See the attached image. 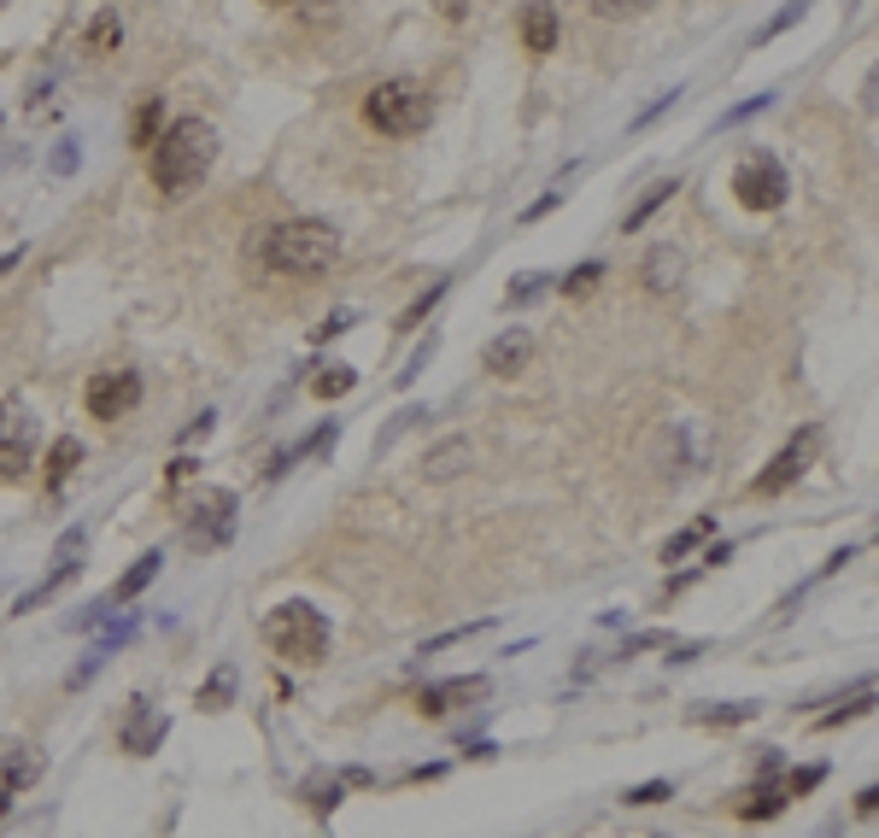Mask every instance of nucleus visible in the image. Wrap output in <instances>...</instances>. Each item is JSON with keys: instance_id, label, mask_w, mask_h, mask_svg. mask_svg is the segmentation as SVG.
Segmentation results:
<instances>
[{"instance_id": "nucleus-1", "label": "nucleus", "mask_w": 879, "mask_h": 838, "mask_svg": "<svg viewBox=\"0 0 879 838\" xmlns=\"http://www.w3.org/2000/svg\"><path fill=\"white\" fill-rule=\"evenodd\" d=\"M258 264L270 276H294V282H311V276H329L340 264V235L317 217H294V223H276V229H258Z\"/></svg>"}, {"instance_id": "nucleus-2", "label": "nucleus", "mask_w": 879, "mask_h": 838, "mask_svg": "<svg viewBox=\"0 0 879 838\" xmlns=\"http://www.w3.org/2000/svg\"><path fill=\"white\" fill-rule=\"evenodd\" d=\"M217 165V130L206 117H176V124L153 141V188L159 194H188L212 176Z\"/></svg>"}, {"instance_id": "nucleus-3", "label": "nucleus", "mask_w": 879, "mask_h": 838, "mask_svg": "<svg viewBox=\"0 0 879 838\" xmlns=\"http://www.w3.org/2000/svg\"><path fill=\"white\" fill-rule=\"evenodd\" d=\"M264 645L288 663H323V651H329V622H323V610H311L305 599L276 604L270 616H264Z\"/></svg>"}, {"instance_id": "nucleus-4", "label": "nucleus", "mask_w": 879, "mask_h": 838, "mask_svg": "<svg viewBox=\"0 0 879 838\" xmlns=\"http://www.w3.org/2000/svg\"><path fill=\"white\" fill-rule=\"evenodd\" d=\"M364 117H370V130H381V135H422L428 117H435V100H428V89L411 83V76H393V83L370 89Z\"/></svg>"}, {"instance_id": "nucleus-5", "label": "nucleus", "mask_w": 879, "mask_h": 838, "mask_svg": "<svg viewBox=\"0 0 879 838\" xmlns=\"http://www.w3.org/2000/svg\"><path fill=\"white\" fill-rule=\"evenodd\" d=\"M235 510H241V499L229 487H200V499L188 504V522H182V540L194 551H217L235 534Z\"/></svg>"}, {"instance_id": "nucleus-6", "label": "nucleus", "mask_w": 879, "mask_h": 838, "mask_svg": "<svg viewBox=\"0 0 879 838\" xmlns=\"http://www.w3.org/2000/svg\"><path fill=\"white\" fill-rule=\"evenodd\" d=\"M733 194H739L745 212H780L786 194H791V182H786V171H780V159L750 153L745 165L733 171Z\"/></svg>"}, {"instance_id": "nucleus-7", "label": "nucleus", "mask_w": 879, "mask_h": 838, "mask_svg": "<svg viewBox=\"0 0 879 838\" xmlns=\"http://www.w3.org/2000/svg\"><path fill=\"white\" fill-rule=\"evenodd\" d=\"M35 463V417L24 399H0V476L18 481Z\"/></svg>"}, {"instance_id": "nucleus-8", "label": "nucleus", "mask_w": 879, "mask_h": 838, "mask_svg": "<svg viewBox=\"0 0 879 838\" xmlns=\"http://www.w3.org/2000/svg\"><path fill=\"white\" fill-rule=\"evenodd\" d=\"M83 545H89V534H83V528H65V540L53 545V569H48V575L35 581L30 592H24V599H12V616H30V610H42V604L53 599L59 586L83 575Z\"/></svg>"}, {"instance_id": "nucleus-9", "label": "nucleus", "mask_w": 879, "mask_h": 838, "mask_svg": "<svg viewBox=\"0 0 879 838\" xmlns=\"http://www.w3.org/2000/svg\"><path fill=\"white\" fill-rule=\"evenodd\" d=\"M809 463H815V428H797V435L780 446V452H774V463L750 481V493H756V499H780L786 487L804 481V469H809Z\"/></svg>"}, {"instance_id": "nucleus-10", "label": "nucleus", "mask_w": 879, "mask_h": 838, "mask_svg": "<svg viewBox=\"0 0 879 838\" xmlns=\"http://www.w3.org/2000/svg\"><path fill=\"white\" fill-rule=\"evenodd\" d=\"M709 463V440L698 422H668L663 428V476L668 481H692Z\"/></svg>"}, {"instance_id": "nucleus-11", "label": "nucleus", "mask_w": 879, "mask_h": 838, "mask_svg": "<svg viewBox=\"0 0 879 838\" xmlns=\"http://www.w3.org/2000/svg\"><path fill=\"white\" fill-rule=\"evenodd\" d=\"M141 405V376L135 370H112V376H94L89 381V411L100 422H117Z\"/></svg>"}, {"instance_id": "nucleus-12", "label": "nucleus", "mask_w": 879, "mask_h": 838, "mask_svg": "<svg viewBox=\"0 0 879 838\" xmlns=\"http://www.w3.org/2000/svg\"><path fill=\"white\" fill-rule=\"evenodd\" d=\"M487 698V674H458V681H435L417 698V709L428 715V722H446V715H458V709H469V704H481Z\"/></svg>"}, {"instance_id": "nucleus-13", "label": "nucleus", "mask_w": 879, "mask_h": 838, "mask_svg": "<svg viewBox=\"0 0 879 838\" xmlns=\"http://www.w3.org/2000/svg\"><path fill=\"white\" fill-rule=\"evenodd\" d=\"M165 733H171L165 715H159L147 698H130V715H124V727H117V745H124L130 756H153L159 745H165Z\"/></svg>"}, {"instance_id": "nucleus-14", "label": "nucleus", "mask_w": 879, "mask_h": 838, "mask_svg": "<svg viewBox=\"0 0 879 838\" xmlns=\"http://www.w3.org/2000/svg\"><path fill=\"white\" fill-rule=\"evenodd\" d=\"M528 358H534V335L528 329H504V335H493L481 346V370L487 376H522Z\"/></svg>"}, {"instance_id": "nucleus-15", "label": "nucleus", "mask_w": 879, "mask_h": 838, "mask_svg": "<svg viewBox=\"0 0 879 838\" xmlns=\"http://www.w3.org/2000/svg\"><path fill=\"white\" fill-rule=\"evenodd\" d=\"M35 774H42V750H35V745H12L7 756H0V815H7L12 791L35 786Z\"/></svg>"}, {"instance_id": "nucleus-16", "label": "nucleus", "mask_w": 879, "mask_h": 838, "mask_svg": "<svg viewBox=\"0 0 879 838\" xmlns=\"http://www.w3.org/2000/svg\"><path fill=\"white\" fill-rule=\"evenodd\" d=\"M640 276H645L651 294H674V288H681V276H686V253L681 247H651Z\"/></svg>"}, {"instance_id": "nucleus-17", "label": "nucleus", "mask_w": 879, "mask_h": 838, "mask_svg": "<svg viewBox=\"0 0 879 838\" xmlns=\"http://www.w3.org/2000/svg\"><path fill=\"white\" fill-rule=\"evenodd\" d=\"M159 569H165V558H159V551H147V558H135V563L124 569V575H117V586L106 592V604H112V610H117V604H135L141 592H147V586L159 581Z\"/></svg>"}, {"instance_id": "nucleus-18", "label": "nucleus", "mask_w": 879, "mask_h": 838, "mask_svg": "<svg viewBox=\"0 0 879 838\" xmlns=\"http://www.w3.org/2000/svg\"><path fill=\"white\" fill-rule=\"evenodd\" d=\"M522 48L540 53V59L558 48V12H551V0H528V12H522Z\"/></svg>"}, {"instance_id": "nucleus-19", "label": "nucleus", "mask_w": 879, "mask_h": 838, "mask_svg": "<svg viewBox=\"0 0 879 838\" xmlns=\"http://www.w3.org/2000/svg\"><path fill=\"white\" fill-rule=\"evenodd\" d=\"M469 463H476V446L458 435V440H440L435 452L422 458V476H428V481H452V476H463Z\"/></svg>"}, {"instance_id": "nucleus-20", "label": "nucleus", "mask_w": 879, "mask_h": 838, "mask_svg": "<svg viewBox=\"0 0 879 838\" xmlns=\"http://www.w3.org/2000/svg\"><path fill=\"white\" fill-rule=\"evenodd\" d=\"M364 780H370L364 768H352V774H311V780H305V797H311L317 815H329L340 797H346V786H364Z\"/></svg>"}, {"instance_id": "nucleus-21", "label": "nucleus", "mask_w": 879, "mask_h": 838, "mask_svg": "<svg viewBox=\"0 0 879 838\" xmlns=\"http://www.w3.org/2000/svg\"><path fill=\"white\" fill-rule=\"evenodd\" d=\"M76 463H83V440H76V435H59V446L48 452V487H53V493L76 476Z\"/></svg>"}, {"instance_id": "nucleus-22", "label": "nucleus", "mask_w": 879, "mask_h": 838, "mask_svg": "<svg viewBox=\"0 0 879 838\" xmlns=\"http://www.w3.org/2000/svg\"><path fill=\"white\" fill-rule=\"evenodd\" d=\"M674 194H681V182H674V176H668V182H651V194H645V200H640V206H633L627 217H622V229H627V235H633V229H645V223L657 217V212L668 206Z\"/></svg>"}, {"instance_id": "nucleus-23", "label": "nucleus", "mask_w": 879, "mask_h": 838, "mask_svg": "<svg viewBox=\"0 0 879 838\" xmlns=\"http://www.w3.org/2000/svg\"><path fill=\"white\" fill-rule=\"evenodd\" d=\"M786 804H791V797H786V786L763 780V786L750 791V804H739V815H745V821H774V815H780Z\"/></svg>"}, {"instance_id": "nucleus-24", "label": "nucleus", "mask_w": 879, "mask_h": 838, "mask_svg": "<svg viewBox=\"0 0 879 838\" xmlns=\"http://www.w3.org/2000/svg\"><path fill=\"white\" fill-rule=\"evenodd\" d=\"M235 681H241V674H235V663H217V668H212V681L200 686V709H229V698H235Z\"/></svg>"}, {"instance_id": "nucleus-25", "label": "nucleus", "mask_w": 879, "mask_h": 838, "mask_svg": "<svg viewBox=\"0 0 879 838\" xmlns=\"http://www.w3.org/2000/svg\"><path fill=\"white\" fill-rule=\"evenodd\" d=\"M159 135H165V106H159V94H153V100H141V112H135V124H130V141H135V147H153Z\"/></svg>"}, {"instance_id": "nucleus-26", "label": "nucleus", "mask_w": 879, "mask_h": 838, "mask_svg": "<svg viewBox=\"0 0 879 838\" xmlns=\"http://www.w3.org/2000/svg\"><path fill=\"white\" fill-rule=\"evenodd\" d=\"M709 534H715V517H698V522H692V528H681V534H674V540L663 545V563H681L686 551L698 545V540H709Z\"/></svg>"}, {"instance_id": "nucleus-27", "label": "nucleus", "mask_w": 879, "mask_h": 838, "mask_svg": "<svg viewBox=\"0 0 879 838\" xmlns=\"http://www.w3.org/2000/svg\"><path fill=\"white\" fill-rule=\"evenodd\" d=\"M868 709H873V686L862 681V692H856V698H845V704L827 709V715H815V727H845L850 715H868Z\"/></svg>"}, {"instance_id": "nucleus-28", "label": "nucleus", "mask_w": 879, "mask_h": 838, "mask_svg": "<svg viewBox=\"0 0 879 838\" xmlns=\"http://www.w3.org/2000/svg\"><path fill=\"white\" fill-rule=\"evenodd\" d=\"M117 35H124V24H117V12H94L89 18V53H112Z\"/></svg>"}, {"instance_id": "nucleus-29", "label": "nucleus", "mask_w": 879, "mask_h": 838, "mask_svg": "<svg viewBox=\"0 0 879 838\" xmlns=\"http://www.w3.org/2000/svg\"><path fill=\"white\" fill-rule=\"evenodd\" d=\"M352 387H358V370H346V364H335V370H317L311 394H317V399H340V394H352Z\"/></svg>"}, {"instance_id": "nucleus-30", "label": "nucleus", "mask_w": 879, "mask_h": 838, "mask_svg": "<svg viewBox=\"0 0 879 838\" xmlns=\"http://www.w3.org/2000/svg\"><path fill=\"white\" fill-rule=\"evenodd\" d=\"M756 715V704H715V709H698L692 722H704V727H739V722H750Z\"/></svg>"}, {"instance_id": "nucleus-31", "label": "nucleus", "mask_w": 879, "mask_h": 838, "mask_svg": "<svg viewBox=\"0 0 879 838\" xmlns=\"http://www.w3.org/2000/svg\"><path fill=\"white\" fill-rule=\"evenodd\" d=\"M804 12H809V0H786V7L774 12V24H768V30H756V48H763V42H774V35H786V30H791Z\"/></svg>"}, {"instance_id": "nucleus-32", "label": "nucleus", "mask_w": 879, "mask_h": 838, "mask_svg": "<svg viewBox=\"0 0 879 838\" xmlns=\"http://www.w3.org/2000/svg\"><path fill=\"white\" fill-rule=\"evenodd\" d=\"M435 352H440V340H435V335H428V340L417 346V352H411V358H405V370H399L393 381H399V387H411V381H417V376L428 370V364H435Z\"/></svg>"}, {"instance_id": "nucleus-33", "label": "nucleus", "mask_w": 879, "mask_h": 838, "mask_svg": "<svg viewBox=\"0 0 879 838\" xmlns=\"http://www.w3.org/2000/svg\"><path fill=\"white\" fill-rule=\"evenodd\" d=\"M440 299H446V276H440V282H435V288H428V294H417V299H411V311H405V317H399V329H417V323H422L428 311H435V305H440Z\"/></svg>"}, {"instance_id": "nucleus-34", "label": "nucleus", "mask_w": 879, "mask_h": 838, "mask_svg": "<svg viewBox=\"0 0 879 838\" xmlns=\"http://www.w3.org/2000/svg\"><path fill=\"white\" fill-rule=\"evenodd\" d=\"M827 780V763H804V768H791V780H786V797H809L815 786Z\"/></svg>"}, {"instance_id": "nucleus-35", "label": "nucleus", "mask_w": 879, "mask_h": 838, "mask_svg": "<svg viewBox=\"0 0 879 838\" xmlns=\"http://www.w3.org/2000/svg\"><path fill=\"white\" fill-rule=\"evenodd\" d=\"M599 276H604V264H599V258H586L581 270H569V276L558 282V288H563L569 299H575V294H592V282H599Z\"/></svg>"}, {"instance_id": "nucleus-36", "label": "nucleus", "mask_w": 879, "mask_h": 838, "mask_svg": "<svg viewBox=\"0 0 879 838\" xmlns=\"http://www.w3.org/2000/svg\"><path fill=\"white\" fill-rule=\"evenodd\" d=\"M663 797H674V786H668V780H645V786H633V791H622V804H633V809H645V804H663Z\"/></svg>"}, {"instance_id": "nucleus-37", "label": "nucleus", "mask_w": 879, "mask_h": 838, "mask_svg": "<svg viewBox=\"0 0 879 838\" xmlns=\"http://www.w3.org/2000/svg\"><path fill=\"white\" fill-rule=\"evenodd\" d=\"M592 12L599 18H640V12H651V0H592Z\"/></svg>"}, {"instance_id": "nucleus-38", "label": "nucleus", "mask_w": 879, "mask_h": 838, "mask_svg": "<svg viewBox=\"0 0 879 838\" xmlns=\"http://www.w3.org/2000/svg\"><path fill=\"white\" fill-rule=\"evenodd\" d=\"M487 622H463V627H452V633H440V640H428L422 645V657H435V651H446V645H458V640H469V633H481Z\"/></svg>"}, {"instance_id": "nucleus-39", "label": "nucleus", "mask_w": 879, "mask_h": 838, "mask_svg": "<svg viewBox=\"0 0 879 838\" xmlns=\"http://www.w3.org/2000/svg\"><path fill=\"white\" fill-rule=\"evenodd\" d=\"M768 106H774V94H750L745 106H733V112L722 117V124H745V117H756V112H768Z\"/></svg>"}, {"instance_id": "nucleus-40", "label": "nucleus", "mask_w": 879, "mask_h": 838, "mask_svg": "<svg viewBox=\"0 0 879 838\" xmlns=\"http://www.w3.org/2000/svg\"><path fill=\"white\" fill-rule=\"evenodd\" d=\"M545 282H551V276H517V288H510V305H522V299L545 294Z\"/></svg>"}, {"instance_id": "nucleus-41", "label": "nucleus", "mask_w": 879, "mask_h": 838, "mask_svg": "<svg viewBox=\"0 0 879 838\" xmlns=\"http://www.w3.org/2000/svg\"><path fill=\"white\" fill-rule=\"evenodd\" d=\"M651 645H668V640H663V633H633V640H622L616 657H640V651H651Z\"/></svg>"}, {"instance_id": "nucleus-42", "label": "nucleus", "mask_w": 879, "mask_h": 838, "mask_svg": "<svg viewBox=\"0 0 879 838\" xmlns=\"http://www.w3.org/2000/svg\"><path fill=\"white\" fill-rule=\"evenodd\" d=\"M698 657H704V640H692V645H674V651H668V663H674V668H686V663H698Z\"/></svg>"}, {"instance_id": "nucleus-43", "label": "nucleus", "mask_w": 879, "mask_h": 838, "mask_svg": "<svg viewBox=\"0 0 879 838\" xmlns=\"http://www.w3.org/2000/svg\"><path fill=\"white\" fill-rule=\"evenodd\" d=\"M674 100H681V89H668V94H657V100H651V106L640 112V124H651V117H663V112L674 106Z\"/></svg>"}, {"instance_id": "nucleus-44", "label": "nucleus", "mask_w": 879, "mask_h": 838, "mask_svg": "<svg viewBox=\"0 0 879 838\" xmlns=\"http://www.w3.org/2000/svg\"><path fill=\"white\" fill-rule=\"evenodd\" d=\"M463 756H476V763H493L499 745H493V739H481V745H463Z\"/></svg>"}, {"instance_id": "nucleus-45", "label": "nucleus", "mask_w": 879, "mask_h": 838, "mask_svg": "<svg viewBox=\"0 0 879 838\" xmlns=\"http://www.w3.org/2000/svg\"><path fill=\"white\" fill-rule=\"evenodd\" d=\"M346 323H352V317H346V311H340V317H329V323H323V329H317V335H311V340H335V335H340V329H346Z\"/></svg>"}, {"instance_id": "nucleus-46", "label": "nucleus", "mask_w": 879, "mask_h": 838, "mask_svg": "<svg viewBox=\"0 0 879 838\" xmlns=\"http://www.w3.org/2000/svg\"><path fill=\"white\" fill-rule=\"evenodd\" d=\"M206 428H212V411H200V417H194L188 428H182V440H200V435H206Z\"/></svg>"}, {"instance_id": "nucleus-47", "label": "nucleus", "mask_w": 879, "mask_h": 838, "mask_svg": "<svg viewBox=\"0 0 879 838\" xmlns=\"http://www.w3.org/2000/svg\"><path fill=\"white\" fill-rule=\"evenodd\" d=\"M53 171H76V147H71V141H65V147L53 153Z\"/></svg>"}, {"instance_id": "nucleus-48", "label": "nucleus", "mask_w": 879, "mask_h": 838, "mask_svg": "<svg viewBox=\"0 0 879 838\" xmlns=\"http://www.w3.org/2000/svg\"><path fill=\"white\" fill-rule=\"evenodd\" d=\"M727 558H733V545H727V540H722V545H709V551H704V569H715V563H727Z\"/></svg>"}, {"instance_id": "nucleus-49", "label": "nucleus", "mask_w": 879, "mask_h": 838, "mask_svg": "<svg viewBox=\"0 0 879 838\" xmlns=\"http://www.w3.org/2000/svg\"><path fill=\"white\" fill-rule=\"evenodd\" d=\"M188 476H194V463H188V458H176V463H171V487H182Z\"/></svg>"}, {"instance_id": "nucleus-50", "label": "nucleus", "mask_w": 879, "mask_h": 838, "mask_svg": "<svg viewBox=\"0 0 879 838\" xmlns=\"http://www.w3.org/2000/svg\"><path fill=\"white\" fill-rule=\"evenodd\" d=\"M873 804H879V791H873V786H862V797H856V815H873Z\"/></svg>"}, {"instance_id": "nucleus-51", "label": "nucleus", "mask_w": 879, "mask_h": 838, "mask_svg": "<svg viewBox=\"0 0 879 838\" xmlns=\"http://www.w3.org/2000/svg\"><path fill=\"white\" fill-rule=\"evenodd\" d=\"M18 258H24V247H12V253H0V276H12V270H18Z\"/></svg>"}, {"instance_id": "nucleus-52", "label": "nucleus", "mask_w": 879, "mask_h": 838, "mask_svg": "<svg viewBox=\"0 0 879 838\" xmlns=\"http://www.w3.org/2000/svg\"><path fill=\"white\" fill-rule=\"evenodd\" d=\"M276 7H282V0H276Z\"/></svg>"}]
</instances>
